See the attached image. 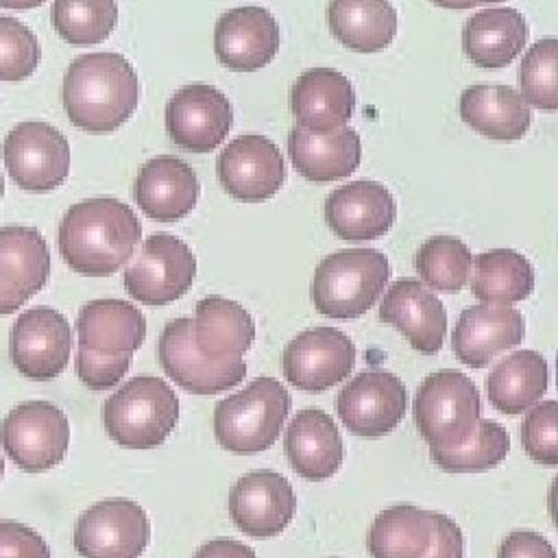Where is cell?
I'll list each match as a JSON object with an SVG mask.
<instances>
[{
  "label": "cell",
  "mask_w": 558,
  "mask_h": 558,
  "mask_svg": "<svg viewBox=\"0 0 558 558\" xmlns=\"http://www.w3.org/2000/svg\"><path fill=\"white\" fill-rule=\"evenodd\" d=\"M510 451L508 432L495 423L482 418L475 434L451 449H429L432 462L447 473H475L497 466Z\"/></svg>",
  "instance_id": "8d00e7d4"
},
{
  "label": "cell",
  "mask_w": 558,
  "mask_h": 558,
  "mask_svg": "<svg viewBox=\"0 0 558 558\" xmlns=\"http://www.w3.org/2000/svg\"><path fill=\"white\" fill-rule=\"evenodd\" d=\"M475 275L471 292L482 303L510 305L523 301L534 290L532 264L512 248H493L473 259Z\"/></svg>",
  "instance_id": "d6a6232c"
},
{
  "label": "cell",
  "mask_w": 558,
  "mask_h": 558,
  "mask_svg": "<svg viewBox=\"0 0 558 558\" xmlns=\"http://www.w3.org/2000/svg\"><path fill=\"white\" fill-rule=\"evenodd\" d=\"M26 292L20 290L15 283L0 277V316L17 312L26 303Z\"/></svg>",
  "instance_id": "bcb514c9"
},
{
  "label": "cell",
  "mask_w": 558,
  "mask_h": 558,
  "mask_svg": "<svg viewBox=\"0 0 558 558\" xmlns=\"http://www.w3.org/2000/svg\"><path fill=\"white\" fill-rule=\"evenodd\" d=\"M480 414V392L460 371H436L416 390L414 421L429 449H451L466 442L482 421Z\"/></svg>",
  "instance_id": "8992f818"
},
{
  "label": "cell",
  "mask_w": 558,
  "mask_h": 558,
  "mask_svg": "<svg viewBox=\"0 0 558 558\" xmlns=\"http://www.w3.org/2000/svg\"><path fill=\"white\" fill-rule=\"evenodd\" d=\"M137 74L118 52L76 57L63 76L61 98L70 122L87 133L120 129L137 107Z\"/></svg>",
  "instance_id": "7a4b0ae2"
},
{
  "label": "cell",
  "mask_w": 558,
  "mask_h": 558,
  "mask_svg": "<svg viewBox=\"0 0 558 558\" xmlns=\"http://www.w3.org/2000/svg\"><path fill=\"white\" fill-rule=\"evenodd\" d=\"M142 238L135 211L109 196L72 205L59 227L63 262L85 277H109L122 268Z\"/></svg>",
  "instance_id": "6da1fadb"
},
{
  "label": "cell",
  "mask_w": 558,
  "mask_h": 558,
  "mask_svg": "<svg viewBox=\"0 0 558 558\" xmlns=\"http://www.w3.org/2000/svg\"><path fill=\"white\" fill-rule=\"evenodd\" d=\"M2 473H4V458H2V453H0V480H2Z\"/></svg>",
  "instance_id": "f907efd6"
},
{
  "label": "cell",
  "mask_w": 558,
  "mask_h": 558,
  "mask_svg": "<svg viewBox=\"0 0 558 558\" xmlns=\"http://www.w3.org/2000/svg\"><path fill=\"white\" fill-rule=\"evenodd\" d=\"M2 194H4V179H2V174H0V198H2Z\"/></svg>",
  "instance_id": "816d5d0a"
},
{
  "label": "cell",
  "mask_w": 558,
  "mask_h": 558,
  "mask_svg": "<svg viewBox=\"0 0 558 558\" xmlns=\"http://www.w3.org/2000/svg\"><path fill=\"white\" fill-rule=\"evenodd\" d=\"M527 39L525 17L510 7L484 9L471 15L462 28L466 59L484 70L510 65Z\"/></svg>",
  "instance_id": "f1b7e54d"
},
{
  "label": "cell",
  "mask_w": 558,
  "mask_h": 558,
  "mask_svg": "<svg viewBox=\"0 0 558 558\" xmlns=\"http://www.w3.org/2000/svg\"><path fill=\"white\" fill-rule=\"evenodd\" d=\"M523 451L543 466H558V401L536 403L521 423Z\"/></svg>",
  "instance_id": "ab89813d"
},
{
  "label": "cell",
  "mask_w": 558,
  "mask_h": 558,
  "mask_svg": "<svg viewBox=\"0 0 558 558\" xmlns=\"http://www.w3.org/2000/svg\"><path fill=\"white\" fill-rule=\"evenodd\" d=\"M432 519H434V534L423 558H462L464 541L458 523H453V519H449L447 514H440L434 510H432Z\"/></svg>",
  "instance_id": "7bdbcfd3"
},
{
  "label": "cell",
  "mask_w": 558,
  "mask_h": 558,
  "mask_svg": "<svg viewBox=\"0 0 558 558\" xmlns=\"http://www.w3.org/2000/svg\"><path fill=\"white\" fill-rule=\"evenodd\" d=\"M52 26L72 46L105 41L118 24L116 0H54Z\"/></svg>",
  "instance_id": "d590c367"
},
{
  "label": "cell",
  "mask_w": 558,
  "mask_h": 558,
  "mask_svg": "<svg viewBox=\"0 0 558 558\" xmlns=\"http://www.w3.org/2000/svg\"><path fill=\"white\" fill-rule=\"evenodd\" d=\"M233 107L214 85H185L166 105L170 140L190 153H211L229 135Z\"/></svg>",
  "instance_id": "4fadbf2b"
},
{
  "label": "cell",
  "mask_w": 558,
  "mask_h": 558,
  "mask_svg": "<svg viewBox=\"0 0 558 558\" xmlns=\"http://www.w3.org/2000/svg\"><path fill=\"white\" fill-rule=\"evenodd\" d=\"M0 558H50V549L33 527L0 519Z\"/></svg>",
  "instance_id": "b9f144b4"
},
{
  "label": "cell",
  "mask_w": 558,
  "mask_h": 558,
  "mask_svg": "<svg viewBox=\"0 0 558 558\" xmlns=\"http://www.w3.org/2000/svg\"><path fill=\"white\" fill-rule=\"evenodd\" d=\"M255 338L253 316L235 301L211 294L196 303L194 344L214 364H238Z\"/></svg>",
  "instance_id": "d4e9b609"
},
{
  "label": "cell",
  "mask_w": 558,
  "mask_h": 558,
  "mask_svg": "<svg viewBox=\"0 0 558 558\" xmlns=\"http://www.w3.org/2000/svg\"><path fill=\"white\" fill-rule=\"evenodd\" d=\"M432 2L442 9H471L475 4H488V2H501V0H432Z\"/></svg>",
  "instance_id": "7dc6e473"
},
{
  "label": "cell",
  "mask_w": 558,
  "mask_h": 558,
  "mask_svg": "<svg viewBox=\"0 0 558 558\" xmlns=\"http://www.w3.org/2000/svg\"><path fill=\"white\" fill-rule=\"evenodd\" d=\"M283 451L292 469L312 482L336 475L344 458L338 425L318 408H305L292 416L283 436Z\"/></svg>",
  "instance_id": "cb8c5ba5"
},
{
  "label": "cell",
  "mask_w": 558,
  "mask_h": 558,
  "mask_svg": "<svg viewBox=\"0 0 558 558\" xmlns=\"http://www.w3.org/2000/svg\"><path fill=\"white\" fill-rule=\"evenodd\" d=\"M41 59V48L33 31L15 17L0 15V81L28 78Z\"/></svg>",
  "instance_id": "f35d334b"
},
{
  "label": "cell",
  "mask_w": 558,
  "mask_h": 558,
  "mask_svg": "<svg viewBox=\"0 0 558 558\" xmlns=\"http://www.w3.org/2000/svg\"><path fill=\"white\" fill-rule=\"evenodd\" d=\"M547 390V362L541 353L519 349L493 366L486 377V395L495 410L521 414L536 405Z\"/></svg>",
  "instance_id": "4dcf8cb0"
},
{
  "label": "cell",
  "mask_w": 558,
  "mask_h": 558,
  "mask_svg": "<svg viewBox=\"0 0 558 558\" xmlns=\"http://www.w3.org/2000/svg\"><path fill=\"white\" fill-rule=\"evenodd\" d=\"M177 421L179 399L161 377H133L102 405L107 434L129 449H153L163 445L177 427Z\"/></svg>",
  "instance_id": "5b68a950"
},
{
  "label": "cell",
  "mask_w": 558,
  "mask_h": 558,
  "mask_svg": "<svg viewBox=\"0 0 558 558\" xmlns=\"http://www.w3.org/2000/svg\"><path fill=\"white\" fill-rule=\"evenodd\" d=\"M0 442L20 469L39 473L63 460L70 442V425L54 403L26 401L2 418Z\"/></svg>",
  "instance_id": "52a82bcc"
},
{
  "label": "cell",
  "mask_w": 558,
  "mask_h": 558,
  "mask_svg": "<svg viewBox=\"0 0 558 558\" xmlns=\"http://www.w3.org/2000/svg\"><path fill=\"white\" fill-rule=\"evenodd\" d=\"M157 355L166 375L192 395H218L246 377V364H214L194 344V318L170 320L161 336Z\"/></svg>",
  "instance_id": "2e32d148"
},
{
  "label": "cell",
  "mask_w": 558,
  "mask_h": 558,
  "mask_svg": "<svg viewBox=\"0 0 558 558\" xmlns=\"http://www.w3.org/2000/svg\"><path fill=\"white\" fill-rule=\"evenodd\" d=\"M148 538V514L124 497L89 506L74 525V549L81 558H140Z\"/></svg>",
  "instance_id": "9c48e42d"
},
{
  "label": "cell",
  "mask_w": 558,
  "mask_h": 558,
  "mask_svg": "<svg viewBox=\"0 0 558 558\" xmlns=\"http://www.w3.org/2000/svg\"><path fill=\"white\" fill-rule=\"evenodd\" d=\"M194 558H257V556L248 545L225 536V538H214V541L205 543L194 554Z\"/></svg>",
  "instance_id": "f6af8a7d"
},
{
  "label": "cell",
  "mask_w": 558,
  "mask_h": 558,
  "mask_svg": "<svg viewBox=\"0 0 558 558\" xmlns=\"http://www.w3.org/2000/svg\"><path fill=\"white\" fill-rule=\"evenodd\" d=\"M218 61L235 72H253L268 65L279 50V26L262 7H235L222 13L214 31Z\"/></svg>",
  "instance_id": "ac0fdd59"
},
{
  "label": "cell",
  "mask_w": 558,
  "mask_h": 558,
  "mask_svg": "<svg viewBox=\"0 0 558 558\" xmlns=\"http://www.w3.org/2000/svg\"><path fill=\"white\" fill-rule=\"evenodd\" d=\"M72 347V331L63 314L52 307H31L17 316L11 331V362L33 381H48L63 373Z\"/></svg>",
  "instance_id": "9a60e30c"
},
{
  "label": "cell",
  "mask_w": 558,
  "mask_h": 558,
  "mask_svg": "<svg viewBox=\"0 0 558 558\" xmlns=\"http://www.w3.org/2000/svg\"><path fill=\"white\" fill-rule=\"evenodd\" d=\"M290 105L301 126L312 133H331L351 120L355 92L342 72L312 68L294 81Z\"/></svg>",
  "instance_id": "603a6c76"
},
{
  "label": "cell",
  "mask_w": 558,
  "mask_h": 558,
  "mask_svg": "<svg viewBox=\"0 0 558 558\" xmlns=\"http://www.w3.org/2000/svg\"><path fill=\"white\" fill-rule=\"evenodd\" d=\"M408 405L401 379L388 371H364L340 390L336 410L342 425L362 438H379L392 432Z\"/></svg>",
  "instance_id": "7c38bea8"
},
{
  "label": "cell",
  "mask_w": 558,
  "mask_h": 558,
  "mask_svg": "<svg viewBox=\"0 0 558 558\" xmlns=\"http://www.w3.org/2000/svg\"><path fill=\"white\" fill-rule=\"evenodd\" d=\"M194 275L196 257L190 246L170 233H153L124 270V288L140 303L166 305L190 290Z\"/></svg>",
  "instance_id": "30bf717a"
},
{
  "label": "cell",
  "mask_w": 558,
  "mask_h": 558,
  "mask_svg": "<svg viewBox=\"0 0 558 558\" xmlns=\"http://www.w3.org/2000/svg\"><path fill=\"white\" fill-rule=\"evenodd\" d=\"M50 275V251L35 227L9 225L0 229V277L15 283L31 299Z\"/></svg>",
  "instance_id": "836d02e7"
},
{
  "label": "cell",
  "mask_w": 558,
  "mask_h": 558,
  "mask_svg": "<svg viewBox=\"0 0 558 558\" xmlns=\"http://www.w3.org/2000/svg\"><path fill=\"white\" fill-rule=\"evenodd\" d=\"M78 347L102 355H133L146 338L144 314L122 299L89 301L76 318Z\"/></svg>",
  "instance_id": "4316f807"
},
{
  "label": "cell",
  "mask_w": 558,
  "mask_h": 558,
  "mask_svg": "<svg viewBox=\"0 0 558 558\" xmlns=\"http://www.w3.org/2000/svg\"><path fill=\"white\" fill-rule=\"evenodd\" d=\"M292 397L272 377H257L244 390L218 401L214 412V434L222 449L231 453L266 451L279 436L288 418Z\"/></svg>",
  "instance_id": "277c9868"
},
{
  "label": "cell",
  "mask_w": 558,
  "mask_h": 558,
  "mask_svg": "<svg viewBox=\"0 0 558 558\" xmlns=\"http://www.w3.org/2000/svg\"><path fill=\"white\" fill-rule=\"evenodd\" d=\"M296 512L290 482L275 471H251L229 493V514L240 532L255 538L281 534Z\"/></svg>",
  "instance_id": "e0dca14e"
},
{
  "label": "cell",
  "mask_w": 558,
  "mask_h": 558,
  "mask_svg": "<svg viewBox=\"0 0 558 558\" xmlns=\"http://www.w3.org/2000/svg\"><path fill=\"white\" fill-rule=\"evenodd\" d=\"M547 508H549V514H551V521L558 530V475L554 477L551 486H549V493H547Z\"/></svg>",
  "instance_id": "c3c4849f"
},
{
  "label": "cell",
  "mask_w": 558,
  "mask_h": 558,
  "mask_svg": "<svg viewBox=\"0 0 558 558\" xmlns=\"http://www.w3.org/2000/svg\"><path fill=\"white\" fill-rule=\"evenodd\" d=\"M434 534L432 510L399 504L381 510L368 530L373 558H423Z\"/></svg>",
  "instance_id": "1f68e13d"
},
{
  "label": "cell",
  "mask_w": 558,
  "mask_h": 558,
  "mask_svg": "<svg viewBox=\"0 0 558 558\" xmlns=\"http://www.w3.org/2000/svg\"><path fill=\"white\" fill-rule=\"evenodd\" d=\"M198 179L187 161L172 155L148 159L133 183L137 207L157 222H177L198 201Z\"/></svg>",
  "instance_id": "7402d4cb"
},
{
  "label": "cell",
  "mask_w": 558,
  "mask_h": 558,
  "mask_svg": "<svg viewBox=\"0 0 558 558\" xmlns=\"http://www.w3.org/2000/svg\"><path fill=\"white\" fill-rule=\"evenodd\" d=\"M521 96L541 111L558 109V39L545 37L527 48L519 68Z\"/></svg>",
  "instance_id": "74e56055"
},
{
  "label": "cell",
  "mask_w": 558,
  "mask_h": 558,
  "mask_svg": "<svg viewBox=\"0 0 558 558\" xmlns=\"http://www.w3.org/2000/svg\"><path fill=\"white\" fill-rule=\"evenodd\" d=\"M523 314L510 305L480 303L462 310L451 347L456 357L473 368L488 366L499 353L523 340Z\"/></svg>",
  "instance_id": "ffe728a7"
},
{
  "label": "cell",
  "mask_w": 558,
  "mask_h": 558,
  "mask_svg": "<svg viewBox=\"0 0 558 558\" xmlns=\"http://www.w3.org/2000/svg\"><path fill=\"white\" fill-rule=\"evenodd\" d=\"M288 153L296 172L316 183L336 181L357 170L362 142L355 129L342 126L331 133H312L296 124L288 137Z\"/></svg>",
  "instance_id": "484cf974"
},
{
  "label": "cell",
  "mask_w": 558,
  "mask_h": 558,
  "mask_svg": "<svg viewBox=\"0 0 558 558\" xmlns=\"http://www.w3.org/2000/svg\"><path fill=\"white\" fill-rule=\"evenodd\" d=\"M397 203L377 181H353L325 201V220L333 235L347 242L377 240L395 225Z\"/></svg>",
  "instance_id": "d6986e66"
},
{
  "label": "cell",
  "mask_w": 558,
  "mask_h": 558,
  "mask_svg": "<svg viewBox=\"0 0 558 558\" xmlns=\"http://www.w3.org/2000/svg\"><path fill=\"white\" fill-rule=\"evenodd\" d=\"M388 277L390 264L381 251H336L316 266L312 279V303L327 318H357L384 294Z\"/></svg>",
  "instance_id": "3957f363"
},
{
  "label": "cell",
  "mask_w": 558,
  "mask_h": 558,
  "mask_svg": "<svg viewBox=\"0 0 558 558\" xmlns=\"http://www.w3.org/2000/svg\"><path fill=\"white\" fill-rule=\"evenodd\" d=\"M471 262V251L460 238L434 235L418 246L414 268L432 290L460 292L469 281Z\"/></svg>",
  "instance_id": "e575fe53"
},
{
  "label": "cell",
  "mask_w": 558,
  "mask_h": 558,
  "mask_svg": "<svg viewBox=\"0 0 558 558\" xmlns=\"http://www.w3.org/2000/svg\"><path fill=\"white\" fill-rule=\"evenodd\" d=\"M458 109L466 126L495 142L521 140L532 122L530 105L508 85H471L462 92Z\"/></svg>",
  "instance_id": "83f0119b"
},
{
  "label": "cell",
  "mask_w": 558,
  "mask_h": 558,
  "mask_svg": "<svg viewBox=\"0 0 558 558\" xmlns=\"http://www.w3.org/2000/svg\"><path fill=\"white\" fill-rule=\"evenodd\" d=\"M497 558H556V551L538 532L514 530L501 541Z\"/></svg>",
  "instance_id": "ee69618b"
},
{
  "label": "cell",
  "mask_w": 558,
  "mask_h": 558,
  "mask_svg": "<svg viewBox=\"0 0 558 558\" xmlns=\"http://www.w3.org/2000/svg\"><path fill=\"white\" fill-rule=\"evenodd\" d=\"M355 366L353 340L333 327L301 331L283 349L288 384L307 392H323L349 377Z\"/></svg>",
  "instance_id": "8fae6325"
},
{
  "label": "cell",
  "mask_w": 558,
  "mask_h": 558,
  "mask_svg": "<svg viewBox=\"0 0 558 558\" xmlns=\"http://www.w3.org/2000/svg\"><path fill=\"white\" fill-rule=\"evenodd\" d=\"M44 0H0L2 9H33L39 7Z\"/></svg>",
  "instance_id": "681fc988"
},
{
  "label": "cell",
  "mask_w": 558,
  "mask_h": 558,
  "mask_svg": "<svg viewBox=\"0 0 558 558\" xmlns=\"http://www.w3.org/2000/svg\"><path fill=\"white\" fill-rule=\"evenodd\" d=\"M331 35L353 52H379L397 35V11L390 0H329Z\"/></svg>",
  "instance_id": "f546056e"
},
{
  "label": "cell",
  "mask_w": 558,
  "mask_h": 558,
  "mask_svg": "<svg viewBox=\"0 0 558 558\" xmlns=\"http://www.w3.org/2000/svg\"><path fill=\"white\" fill-rule=\"evenodd\" d=\"M131 355H102L85 347L76 349L74 368L78 379L92 390H109L126 375Z\"/></svg>",
  "instance_id": "60d3db41"
},
{
  "label": "cell",
  "mask_w": 558,
  "mask_h": 558,
  "mask_svg": "<svg viewBox=\"0 0 558 558\" xmlns=\"http://www.w3.org/2000/svg\"><path fill=\"white\" fill-rule=\"evenodd\" d=\"M556 388H558V353H556Z\"/></svg>",
  "instance_id": "f5cc1de1"
},
{
  "label": "cell",
  "mask_w": 558,
  "mask_h": 558,
  "mask_svg": "<svg viewBox=\"0 0 558 558\" xmlns=\"http://www.w3.org/2000/svg\"><path fill=\"white\" fill-rule=\"evenodd\" d=\"M9 177L26 192L57 190L70 172V144L48 122L26 120L9 131L2 144Z\"/></svg>",
  "instance_id": "ba28073f"
},
{
  "label": "cell",
  "mask_w": 558,
  "mask_h": 558,
  "mask_svg": "<svg viewBox=\"0 0 558 558\" xmlns=\"http://www.w3.org/2000/svg\"><path fill=\"white\" fill-rule=\"evenodd\" d=\"M216 172L222 190L242 203L272 198L286 179V161L264 135H240L218 155Z\"/></svg>",
  "instance_id": "5bb4252c"
},
{
  "label": "cell",
  "mask_w": 558,
  "mask_h": 558,
  "mask_svg": "<svg viewBox=\"0 0 558 558\" xmlns=\"http://www.w3.org/2000/svg\"><path fill=\"white\" fill-rule=\"evenodd\" d=\"M379 320L397 327L408 342L425 355L440 351L447 314L440 299L418 279H397L381 299Z\"/></svg>",
  "instance_id": "44dd1931"
}]
</instances>
